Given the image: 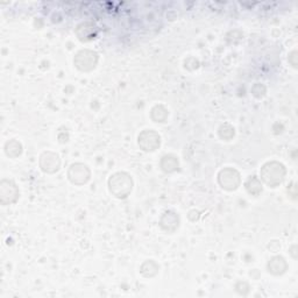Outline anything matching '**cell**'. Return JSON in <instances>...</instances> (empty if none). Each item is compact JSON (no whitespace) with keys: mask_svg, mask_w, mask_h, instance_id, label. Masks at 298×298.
Listing matches in <instances>:
<instances>
[{"mask_svg":"<svg viewBox=\"0 0 298 298\" xmlns=\"http://www.w3.org/2000/svg\"><path fill=\"white\" fill-rule=\"evenodd\" d=\"M218 181L223 189L232 191L240 185V174L235 169L226 168V169H223L219 172Z\"/></svg>","mask_w":298,"mask_h":298,"instance_id":"4","label":"cell"},{"mask_svg":"<svg viewBox=\"0 0 298 298\" xmlns=\"http://www.w3.org/2000/svg\"><path fill=\"white\" fill-rule=\"evenodd\" d=\"M40 167L47 174H54L61 167V158L53 152H46L40 157Z\"/></svg>","mask_w":298,"mask_h":298,"instance_id":"8","label":"cell"},{"mask_svg":"<svg viewBox=\"0 0 298 298\" xmlns=\"http://www.w3.org/2000/svg\"><path fill=\"white\" fill-rule=\"evenodd\" d=\"M167 116H168V111L162 105L155 106L154 109L152 110V118L156 123H163V122H166Z\"/></svg>","mask_w":298,"mask_h":298,"instance_id":"16","label":"cell"},{"mask_svg":"<svg viewBox=\"0 0 298 298\" xmlns=\"http://www.w3.org/2000/svg\"><path fill=\"white\" fill-rule=\"evenodd\" d=\"M160 225L168 233L175 232L180 226V217L172 211H167L161 217Z\"/></svg>","mask_w":298,"mask_h":298,"instance_id":"9","label":"cell"},{"mask_svg":"<svg viewBox=\"0 0 298 298\" xmlns=\"http://www.w3.org/2000/svg\"><path fill=\"white\" fill-rule=\"evenodd\" d=\"M19 197V190L16 185L8 180H3L0 183V202L3 205H8L16 202Z\"/></svg>","mask_w":298,"mask_h":298,"instance_id":"6","label":"cell"},{"mask_svg":"<svg viewBox=\"0 0 298 298\" xmlns=\"http://www.w3.org/2000/svg\"><path fill=\"white\" fill-rule=\"evenodd\" d=\"M219 135L223 137L224 140H230L234 136V128L231 127L230 125H224L219 129Z\"/></svg>","mask_w":298,"mask_h":298,"instance_id":"17","label":"cell"},{"mask_svg":"<svg viewBox=\"0 0 298 298\" xmlns=\"http://www.w3.org/2000/svg\"><path fill=\"white\" fill-rule=\"evenodd\" d=\"M5 152L7 156L10 157H18L19 155L23 153V146L19 141L11 140L5 145Z\"/></svg>","mask_w":298,"mask_h":298,"instance_id":"13","label":"cell"},{"mask_svg":"<svg viewBox=\"0 0 298 298\" xmlns=\"http://www.w3.org/2000/svg\"><path fill=\"white\" fill-rule=\"evenodd\" d=\"M161 168L166 172L175 171L178 169V160L174 155H166L161 161Z\"/></svg>","mask_w":298,"mask_h":298,"instance_id":"12","label":"cell"},{"mask_svg":"<svg viewBox=\"0 0 298 298\" xmlns=\"http://www.w3.org/2000/svg\"><path fill=\"white\" fill-rule=\"evenodd\" d=\"M268 270L274 275H281L287 270V262L283 257L275 256L268 263Z\"/></svg>","mask_w":298,"mask_h":298,"instance_id":"11","label":"cell"},{"mask_svg":"<svg viewBox=\"0 0 298 298\" xmlns=\"http://www.w3.org/2000/svg\"><path fill=\"white\" fill-rule=\"evenodd\" d=\"M160 145H161L160 135L156 132L152 131V129L144 131L139 135V146L141 147V149L145 150V152H153V150H156Z\"/></svg>","mask_w":298,"mask_h":298,"instance_id":"7","label":"cell"},{"mask_svg":"<svg viewBox=\"0 0 298 298\" xmlns=\"http://www.w3.org/2000/svg\"><path fill=\"white\" fill-rule=\"evenodd\" d=\"M158 271V266L155 263L154 261L149 260V261H146L144 265L141 266V273L146 277H153L157 274Z\"/></svg>","mask_w":298,"mask_h":298,"instance_id":"14","label":"cell"},{"mask_svg":"<svg viewBox=\"0 0 298 298\" xmlns=\"http://www.w3.org/2000/svg\"><path fill=\"white\" fill-rule=\"evenodd\" d=\"M91 172H90L89 168L83 163H73L71 167L69 168L68 177L73 184L76 185H83L90 180Z\"/></svg>","mask_w":298,"mask_h":298,"instance_id":"5","label":"cell"},{"mask_svg":"<svg viewBox=\"0 0 298 298\" xmlns=\"http://www.w3.org/2000/svg\"><path fill=\"white\" fill-rule=\"evenodd\" d=\"M76 34L81 41H90L96 36L97 28L91 23H84L77 27Z\"/></svg>","mask_w":298,"mask_h":298,"instance_id":"10","label":"cell"},{"mask_svg":"<svg viewBox=\"0 0 298 298\" xmlns=\"http://www.w3.org/2000/svg\"><path fill=\"white\" fill-rule=\"evenodd\" d=\"M246 188H247V191L250 193V195L257 196L259 193L262 192V187H261V182L256 178L255 176L250 177V178L247 181L246 183Z\"/></svg>","mask_w":298,"mask_h":298,"instance_id":"15","label":"cell"},{"mask_svg":"<svg viewBox=\"0 0 298 298\" xmlns=\"http://www.w3.org/2000/svg\"><path fill=\"white\" fill-rule=\"evenodd\" d=\"M110 192L116 198H126L133 189L132 177L126 172H116L109 180Z\"/></svg>","mask_w":298,"mask_h":298,"instance_id":"1","label":"cell"},{"mask_svg":"<svg viewBox=\"0 0 298 298\" xmlns=\"http://www.w3.org/2000/svg\"><path fill=\"white\" fill-rule=\"evenodd\" d=\"M75 66L82 71H91L97 66L98 55L92 50H81L75 57Z\"/></svg>","mask_w":298,"mask_h":298,"instance_id":"3","label":"cell"},{"mask_svg":"<svg viewBox=\"0 0 298 298\" xmlns=\"http://www.w3.org/2000/svg\"><path fill=\"white\" fill-rule=\"evenodd\" d=\"M286 168L279 162H268L261 169V180L269 187H277L283 182Z\"/></svg>","mask_w":298,"mask_h":298,"instance_id":"2","label":"cell"}]
</instances>
